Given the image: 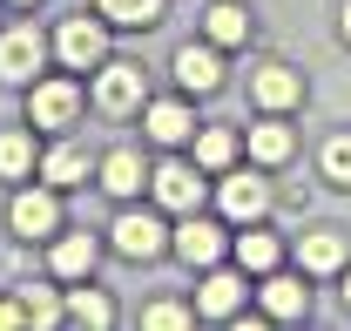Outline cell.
<instances>
[{"label":"cell","mask_w":351,"mask_h":331,"mask_svg":"<svg viewBox=\"0 0 351 331\" xmlns=\"http://www.w3.org/2000/svg\"><path fill=\"white\" fill-rule=\"evenodd\" d=\"M75 115H82V82H68V75L27 82V122L34 128H68Z\"/></svg>","instance_id":"obj_1"},{"label":"cell","mask_w":351,"mask_h":331,"mask_svg":"<svg viewBox=\"0 0 351 331\" xmlns=\"http://www.w3.org/2000/svg\"><path fill=\"white\" fill-rule=\"evenodd\" d=\"M54 54H61V61H68L75 75L101 68V61H108V21H88V14L61 21V34H54Z\"/></svg>","instance_id":"obj_2"},{"label":"cell","mask_w":351,"mask_h":331,"mask_svg":"<svg viewBox=\"0 0 351 331\" xmlns=\"http://www.w3.org/2000/svg\"><path fill=\"white\" fill-rule=\"evenodd\" d=\"M169 250L189 264V271H210V264H223L230 237H223V223H210V216H196V209H189V216L169 230Z\"/></svg>","instance_id":"obj_3"},{"label":"cell","mask_w":351,"mask_h":331,"mask_svg":"<svg viewBox=\"0 0 351 331\" xmlns=\"http://www.w3.org/2000/svg\"><path fill=\"white\" fill-rule=\"evenodd\" d=\"M217 209L237 223V230H243V223H263V216H270V183H263V176H243V169H223Z\"/></svg>","instance_id":"obj_4"},{"label":"cell","mask_w":351,"mask_h":331,"mask_svg":"<svg viewBox=\"0 0 351 331\" xmlns=\"http://www.w3.org/2000/svg\"><path fill=\"white\" fill-rule=\"evenodd\" d=\"M47 47H54V41H47L34 21L7 27V34H0V75H7V82H34V75L47 68Z\"/></svg>","instance_id":"obj_5"},{"label":"cell","mask_w":351,"mask_h":331,"mask_svg":"<svg viewBox=\"0 0 351 331\" xmlns=\"http://www.w3.org/2000/svg\"><path fill=\"white\" fill-rule=\"evenodd\" d=\"M7 223H14V237H27V244H41L61 230V196H54V183L41 190H21L14 203H7Z\"/></svg>","instance_id":"obj_6"},{"label":"cell","mask_w":351,"mask_h":331,"mask_svg":"<svg viewBox=\"0 0 351 331\" xmlns=\"http://www.w3.org/2000/svg\"><path fill=\"white\" fill-rule=\"evenodd\" d=\"M108 237H115V250H122L129 264H156V257L169 250V230H162V216H149V209H122Z\"/></svg>","instance_id":"obj_7"},{"label":"cell","mask_w":351,"mask_h":331,"mask_svg":"<svg viewBox=\"0 0 351 331\" xmlns=\"http://www.w3.org/2000/svg\"><path fill=\"white\" fill-rule=\"evenodd\" d=\"M243 297H250V271H243V264H237V271L210 264L203 284H196V318H237Z\"/></svg>","instance_id":"obj_8"},{"label":"cell","mask_w":351,"mask_h":331,"mask_svg":"<svg viewBox=\"0 0 351 331\" xmlns=\"http://www.w3.org/2000/svg\"><path fill=\"white\" fill-rule=\"evenodd\" d=\"M149 196L162 209H176V216H189V209L203 203V169L196 163H162V169H149Z\"/></svg>","instance_id":"obj_9"},{"label":"cell","mask_w":351,"mask_h":331,"mask_svg":"<svg viewBox=\"0 0 351 331\" xmlns=\"http://www.w3.org/2000/svg\"><path fill=\"white\" fill-rule=\"evenodd\" d=\"M250 102H257L263 115H284V109H298V102H304V75H298V68H284V61H263L257 75H250Z\"/></svg>","instance_id":"obj_10"},{"label":"cell","mask_w":351,"mask_h":331,"mask_svg":"<svg viewBox=\"0 0 351 331\" xmlns=\"http://www.w3.org/2000/svg\"><path fill=\"white\" fill-rule=\"evenodd\" d=\"M95 102H101L108 115L142 109V68H129V61H101V68H95Z\"/></svg>","instance_id":"obj_11"},{"label":"cell","mask_w":351,"mask_h":331,"mask_svg":"<svg viewBox=\"0 0 351 331\" xmlns=\"http://www.w3.org/2000/svg\"><path fill=\"white\" fill-rule=\"evenodd\" d=\"M176 82L189 88V95H217V88H223V54H217V41L176 47Z\"/></svg>","instance_id":"obj_12"},{"label":"cell","mask_w":351,"mask_h":331,"mask_svg":"<svg viewBox=\"0 0 351 331\" xmlns=\"http://www.w3.org/2000/svg\"><path fill=\"white\" fill-rule=\"evenodd\" d=\"M257 297H263V318H284V325H291V318H304V311H311V290H304V277H291L284 264H277V271H263Z\"/></svg>","instance_id":"obj_13"},{"label":"cell","mask_w":351,"mask_h":331,"mask_svg":"<svg viewBox=\"0 0 351 331\" xmlns=\"http://www.w3.org/2000/svg\"><path fill=\"white\" fill-rule=\"evenodd\" d=\"M142 128H149L156 149L196 142V115H189V102H142Z\"/></svg>","instance_id":"obj_14"},{"label":"cell","mask_w":351,"mask_h":331,"mask_svg":"<svg viewBox=\"0 0 351 331\" xmlns=\"http://www.w3.org/2000/svg\"><path fill=\"white\" fill-rule=\"evenodd\" d=\"M345 257H351L345 230H311V237H298V271H304V277H331V271H345Z\"/></svg>","instance_id":"obj_15"},{"label":"cell","mask_w":351,"mask_h":331,"mask_svg":"<svg viewBox=\"0 0 351 331\" xmlns=\"http://www.w3.org/2000/svg\"><path fill=\"white\" fill-rule=\"evenodd\" d=\"M95 183H101L108 196H122V203H129V196H142L149 169H142V156H135V149H108V156L95 163Z\"/></svg>","instance_id":"obj_16"},{"label":"cell","mask_w":351,"mask_h":331,"mask_svg":"<svg viewBox=\"0 0 351 331\" xmlns=\"http://www.w3.org/2000/svg\"><path fill=\"white\" fill-rule=\"evenodd\" d=\"M47 264H54L61 284H82V277H95V264H101V244H95V237H54Z\"/></svg>","instance_id":"obj_17"},{"label":"cell","mask_w":351,"mask_h":331,"mask_svg":"<svg viewBox=\"0 0 351 331\" xmlns=\"http://www.w3.org/2000/svg\"><path fill=\"white\" fill-rule=\"evenodd\" d=\"M237 264H243V271H250V277H263V271H277V264H284V237H277V230H263V223H243V237H237Z\"/></svg>","instance_id":"obj_18"},{"label":"cell","mask_w":351,"mask_h":331,"mask_svg":"<svg viewBox=\"0 0 351 331\" xmlns=\"http://www.w3.org/2000/svg\"><path fill=\"white\" fill-rule=\"evenodd\" d=\"M243 142H250V163H263V169L291 163V149H298V142H291V128H284V115H263Z\"/></svg>","instance_id":"obj_19"},{"label":"cell","mask_w":351,"mask_h":331,"mask_svg":"<svg viewBox=\"0 0 351 331\" xmlns=\"http://www.w3.org/2000/svg\"><path fill=\"white\" fill-rule=\"evenodd\" d=\"M41 183H54V190L88 183V149H82V142H54V149L41 156Z\"/></svg>","instance_id":"obj_20"},{"label":"cell","mask_w":351,"mask_h":331,"mask_svg":"<svg viewBox=\"0 0 351 331\" xmlns=\"http://www.w3.org/2000/svg\"><path fill=\"white\" fill-rule=\"evenodd\" d=\"M203 41H217V47L250 41V7H237V0H217V7L203 14Z\"/></svg>","instance_id":"obj_21"},{"label":"cell","mask_w":351,"mask_h":331,"mask_svg":"<svg viewBox=\"0 0 351 331\" xmlns=\"http://www.w3.org/2000/svg\"><path fill=\"white\" fill-rule=\"evenodd\" d=\"M237 149H243L237 128H196V169L203 176H223V169L237 163Z\"/></svg>","instance_id":"obj_22"},{"label":"cell","mask_w":351,"mask_h":331,"mask_svg":"<svg viewBox=\"0 0 351 331\" xmlns=\"http://www.w3.org/2000/svg\"><path fill=\"white\" fill-rule=\"evenodd\" d=\"M101 21H108V27L149 34V27H162V0H101Z\"/></svg>","instance_id":"obj_23"},{"label":"cell","mask_w":351,"mask_h":331,"mask_svg":"<svg viewBox=\"0 0 351 331\" xmlns=\"http://www.w3.org/2000/svg\"><path fill=\"white\" fill-rule=\"evenodd\" d=\"M68 325L108 331V325H115V304H108L101 290H88V277H82V290H68Z\"/></svg>","instance_id":"obj_24"},{"label":"cell","mask_w":351,"mask_h":331,"mask_svg":"<svg viewBox=\"0 0 351 331\" xmlns=\"http://www.w3.org/2000/svg\"><path fill=\"white\" fill-rule=\"evenodd\" d=\"M21 311H27V325H61V318H68V290L21 284Z\"/></svg>","instance_id":"obj_25"},{"label":"cell","mask_w":351,"mask_h":331,"mask_svg":"<svg viewBox=\"0 0 351 331\" xmlns=\"http://www.w3.org/2000/svg\"><path fill=\"white\" fill-rule=\"evenodd\" d=\"M27 169H34V135H27V128H7V135H0V176L21 183Z\"/></svg>","instance_id":"obj_26"},{"label":"cell","mask_w":351,"mask_h":331,"mask_svg":"<svg viewBox=\"0 0 351 331\" xmlns=\"http://www.w3.org/2000/svg\"><path fill=\"white\" fill-rule=\"evenodd\" d=\"M317 169H324V183L351 190V135H331V142L317 149Z\"/></svg>","instance_id":"obj_27"},{"label":"cell","mask_w":351,"mask_h":331,"mask_svg":"<svg viewBox=\"0 0 351 331\" xmlns=\"http://www.w3.org/2000/svg\"><path fill=\"white\" fill-rule=\"evenodd\" d=\"M142 325L149 331H182V325H196V304H149Z\"/></svg>","instance_id":"obj_28"},{"label":"cell","mask_w":351,"mask_h":331,"mask_svg":"<svg viewBox=\"0 0 351 331\" xmlns=\"http://www.w3.org/2000/svg\"><path fill=\"white\" fill-rule=\"evenodd\" d=\"M14 325H27V311H21V297H0V331H14Z\"/></svg>","instance_id":"obj_29"},{"label":"cell","mask_w":351,"mask_h":331,"mask_svg":"<svg viewBox=\"0 0 351 331\" xmlns=\"http://www.w3.org/2000/svg\"><path fill=\"white\" fill-rule=\"evenodd\" d=\"M338 21H345V41H351V0H345V7H338Z\"/></svg>","instance_id":"obj_30"},{"label":"cell","mask_w":351,"mask_h":331,"mask_svg":"<svg viewBox=\"0 0 351 331\" xmlns=\"http://www.w3.org/2000/svg\"><path fill=\"white\" fill-rule=\"evenodd\" d=\"M345 304H351V271H345Z\"/></svg>","instance_id":"obj_31"},{"label":"cell","mask_w":351,"mask_h":331,"mask_svg":"<svg viewBox=\"0 0 351 331\" xmlns=\"http://www.w3.org/2000/svg\"><path fill=\"white\" fill-rule=\"evenodd\" d=\"M21 7H34V0H21Z\"/></svg>","instance_id":"obj_32"}]
</instances>
